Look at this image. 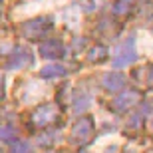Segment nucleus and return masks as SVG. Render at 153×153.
Returning a JSON list of instances; mask_svg holds the SVG:
<instances>
[{
    "mask_svg": "<svg viewBox=\"0 0 153 153\" xmlns=\"http://www.w3.org/2000/svg\"><path fill=\"white\" fill-rule=\"evenodd\" d=\"M52 18L50 16H38V18H32L28 22L22 24V36L26 40H42L48 36V32L52 30Z\"/></svg>",
    "mask_w": 153,
    "mask_h": 153,
    "instance_id": "obj_1",
    "label": "nucleus"
},
{
    "mask_svg": "<svg viewBox=\"0 0 153 153\" xmlns=\"http://www.w3.org/2000/svg\"><path fill=\"white\" fill-rule=\"evenodd\" d=\"M96 135V125H94V119L91 117H79L78 121L72 127V133H70V139L74 145L78 147H84L94 139Z\"/></svg>",
    "mask_w": 153,
    "mask_h": 153,
    "instance_id": "obj_2",
    "label": "nucleus"
},
{
    "mask_svg": "<svg viewBox=\"0 0 153 153\" xmlns=\"http://www.w3.org/2000/svg\"><path fill=\"white\" fill-rule=\"evenodd\" d=\"M137 58L135 52V38L133 36H127V40H123L121 44L117 46L115 50V56L111 60V66L114 68H125V66H131Z\"/></svg>",
    "mask_w": 153,
    "mask_h": 153,
    "instance_id": "obj_3",
    "label": "nucleus"
},
{
    "mask_svg": "<svg viewBox=\"0 0 153 153\" xmlns=\"http://www.w3.org/2000/svg\"><path fill=\"white\" fill-rule=\"evenodd\" d=\"M32 125L34 127H48V125H54L60 119V111L54 103H42L32 111Z\"/></svg>",
    "mask_w": 153,
    "mask_h": 153,
    "instance_id": "obj_4",
    "label": "nucleus"
},
{
    "mask_svg": "<svg viewBox=\"0 0 153 153\" xmlns=\"http://www.w3.org/2000/svg\"><path fill=\"white\" fill-rule=\"evenodd\" d=\"M141 100H143V94L139 90H125L111 102V109L117 111V114H125L127 109H131L133 105H137Z\"/></svg>",
    "mask_w": 153,
    "mask_h": 153,
    "instance_id": "obj_5",
    "label": "nucleus"
},
{
    "mask_svg": "<svg viewBox=\"0 0 153 153\" xmlns=\"http://www.w3.org/2000/svg\"><path fill=\"white\" fill-rule=\"evenodd\" d=\"M28 64H32V54H30V50H26L22 46H16V48L12 50V54L8 56V60H6V70H22V68H26Z\"/></svg>",
    "mask_w": 153,
    "mask_h": 153,
    "instance_id": "obj_6",
    "label": "nucleus"
},
{
    "mask_svg": "<svg viewBox=\"0 0 153 153\" xmlns=\"http://www.w3.org/2000/svg\"><path fill=\"white\" fill-rule=\"evenodd\" d=\"M40 54L46 60H60V58L66 56V46L60 40H48V42L40 44Z\"/></svg>",
    "mask_w": 153,
    "mask_h": 153,
    "instance_id": "obj_7",
    "label": "nucleus"
},
{
    "mask_svg": "<svg viewBox=\"0 0 153 153\" xmlns=\"http://www.w3.org/2000/svg\"><path fill=\"white\" fill-rule=\"evenodd\" d=\"M102 85H103V90H105V91L115 94V91L123 90L125 76L121 74V72H108V74H103V78H102Z\"/></svg>",
    "mask_w": 153,
    "mask_h": 153,
    "instance_id": "obj_8",
    "label": "nucleus"
},
{
    "mask_svg": "<svg viewBox=\"0 0 153 153\" xmlns=\"http://www.w3.org/2000/svg\"><path fill=\"white\" fill-rule=\"evenodd\" d=\"M40 76L46 79H52V78H64V76H68V68H64L60 64H50V66H46V68L40 70Z\"/></svg>",
    "mask_w": 153,
    "mask_h": 153,
    "instance_id": "obj_9",
    "label": "nucleus"
},
{
    "mask_svg": "<svg viewBox=\"0 0 153 153\" xmlns=\"http://www.w3.org/2000/svg\"><path fill=\"white\" fill-rule=\"evenodd\" d=\"M108 54H109V50L103 44H96L90 50V54H88V60H90L91 64H102V62L108 60Z\"/></svg>",
    "mask_w": 153,
    "mask_h": 153,
    "instance_id": "obj_10",
    "label": "nucleus"
},
{
    "mask_svg": "<svg viewBox=\"0 0 153 153\" xmlns=\"http://www.w3.org/2000/svg\"><path fill=\"white\" fill-rule=\"evenodd\" d=\"M133 6V0H115L114 4V12L115 14H127Z\"/></svg>",
    "mask_w": 153,
    "mask_h": 153,
    "instance_id": "obj_11",
    "label": "nucleus"
},
{
    "mask_svg": "<svg viewBox=\"0 0 153 153\" xmlns=\"http://www.w3.org/2000/svg\"><path fill=\"white\" fill-rule=\"evenodd\" d=\"M12 153H32V147L26 141H16L12 145Z\"/></svg>",
    "mask_w": 153,
    "mask_h": 153,
    "instance_id": "obj_12",
    "label": "nucleus"
},
{
    "mask_svg": "<svg viewBox=\"0 0 153 153\" xmlns=\"http://www.w3.org/2000/svg\"><path fill=\"white\" fill-rule=\"evenodd\" d=\"M14 137H16V133H14V127L6 125V127H2V129H0V139H4V141H12Z\"/></svg>",
    "mask_w": 153,
    "mask_h": 153,
    "instance_id": "obj_13",
    "label": "nucleus"
},
{
    "mask_svg": "<svg viewBox=\"0 0 153 153\" xmlns=\"http://www.w3.org/2000/svg\"><path fill=\"white\" fill-rule=\"evenodd\" d=\"M4 97V76L0 74V100Z\"/></svg>",
    "mask_w": 153,
    "mask_h": 153,
    "instance_id": "obj_14",
    "label": "nucleus"
},
{
    "mask_svg": "<svg viewBox=\"0 0 153 153\" xmlns=\"http://www.w3.org/2000/svg\"><path fill=\"white\" fill-rule=\"evenodd\" d=\"M147 84L153 88V66H151V70H149V78H147Z\"/></svg>",
    "mask_w": 153,
    "mask_h": 153,
    "instance_id": "obj_15",
    "label": "nucleus"
},
{
    "mask_svg": "<svg viewBox=\"0 0 153 153\" xmlns=\"http://www.w3.org/2000/svg\"><path fill=\"white\" fill-rule=\"evenodd\" d=\"M48 153H54V151H48Z\"/></svg>",
    "mask_w": 153,
    "mask_h": 153,
    "instance_id": "obj_16",
    "label": "nucleus"
},
{
    "mask_svg": "<svg viewBox=\"0 0 153 153\" xmlns=\"http://www.w3.org/2000/svg\"><path fill=\"white\" fill-rule=\"evenodd\" d=\"M79 153H85V151H79Z\"/></svg>",
    "mask_w": 153,
    "mask_h": 153,
    "instance_id": "obj_17",
    "label": "nucleus"
}]
</instances>
